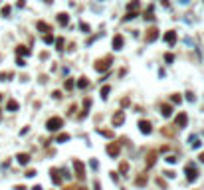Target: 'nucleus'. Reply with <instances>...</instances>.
I'll return each instance as SVG.
<instances>
[{
  "instance_id": "obj_36",
  "label": "nucleus",
  "mask_w": 204,
  "mask_h": 190,
  "mask_svg": "<svg viewBox=\"0 0 204 190\" xmlns=\"http://www.w3.org/2000/svg\"><path fill=\"white\" fill-rule=\"evenodd\" d=\"M198 158H200V160L204 162V153H200V157H198Z\"/></svg>"
},
{
  "instance_id": "obj_8",
  "label": "nucleus",
  "mask_w": 204,
  "mask_h": 190,
  "mask_svg": "<svg viewBox=\"0 0 204 190\" xmlns=\"http://www.w3.org/2000/svg\"><path fill=\"white\" fill-rule=\"evenodd\" d=\"M123 46H125L123 36H121V34H117V36L113 38V50H123Z\"/></svg>"
},
{
  "instance_id": "obj_12",
  "label": "nucleus",
  "mask_w": 204,
  "mask_h": 190,
  "mask_svg": "<svg viewBox=\"0 0 204 190\" xmlns=\"http://www.w3.org/2000/svg\"><path fill=\"white\" fill-rule=\"evenodd\" d=\"M160 113H163V117H170V115H172V105L163 103V105H160Z\"/></svg>"
},
{
  "instance_id": "obj_41",
  "label": "nucleus",
  "mask_w": 204,
  "mask_h": 190,
  "mask_svg": "<svg viewBox=\"0 0 204 190\" xmlns=\"http://www.w3.org/2000/svg\"><path fill=\"white\" fill-rule=\"evenodd\" d=\"M0 101H2V95H0Z\"/></svg>"
},
{
  "instance_id": "obj_19",
  "label": "nucleus",
  "mask_w": 204,
  "mask_h": 190,
  "mask_svg": "<svg viewBox=\"0 0 204 190\" xmlns=\"http://www.w3.org/2000/svg\"><path fill=\"white\" fill-rule=\"evenodd\" d=\"M6 109H8V111H18V101L10 99V101H8V105H6Z\"/></svg>"
},
{
  "instance_id": "obj_24",
  "label": "nucleus",
  "mask_w": 204,
  "mask_h": 190,
  "mask_svg": "<svg viewBox=\"0 0 204 190\" xmlns=\"http://www.w3.org/2000/svg\"><path fill=\"white\" fill-rule=\"evenodd\" d=\"M145 18H147V20H153V4L147 8V12H145Z\"/></svg>"
},
{
  "instance_id": "obj_29",
  "label": "nucleus",
  "mask_w": 204,
  "mask_h": 190,
  "mask_svg": "<svg viewBox=\"0 0 204 190\" xmlns=\"http://www.w3.org/2000/svg\"><path fill=\"white\" fill-rule=\"evenodd\" d=\"M73 85H75L73 79H68V81H66V89H73Z\"/></svg>"
},
{
  "instance_id": "obj_10",
  "label": "nucleus",
  "mask_w": 204,
  "mask_h": 190,
  "mask_svg": "<svg viewBox=\"0 0 204 190\" xmlns=\"http://www.w3.org/2000/svg\"><path fill=\"white\" fill-rule=\"evenodd\" d=\"M165 42H167L169 46H174V44H176V32H172V30L167 32V34H165Z\"/></svg>"
},
{
  "instance_id": "obj_31",
  "label": "nucleus",
  "mask_w": 204,
  "mask_h": 190,
  "mask_svg": "<svg viewBox=\"0 0 204 190\" xmlns=\"http://www.w3.org/2000/svg\"><path fill=\"white\" fill-rule=\"evenodd\" d=\"M99 133L105 135V137H113V131H105V129H99Z\"/></svg>"
},
{
  "instance_id": "obj_1",
  "label": "nucleus",
  "mask_w": 204,
  "mask_h": 190,
  "mask_svg": "<svg viewBox=\"0 0 204 190\" xmlns=\"http://www.w3.org/2000/svg\"><path fill=\"white\" fill-rule=\"evenodd\" d=\"M111 64H113V57L107 56V57H101V59H97L93 67H95L97 71H105V69H109V67H111Z\"/></svg>"
},
{
  "instance_id": "obj_30",
  "label": "nucleus",
  "mask_w": 204,
  "mask_h": 190,
  "mask_svg": "<svg viewBox=\"0 0 204 190\" xmlns=\"http://www.w3.org/2000/svg\"><path fill=\"white\" fill-rule=\"evenodd\" d=\"M170 99H172V103H180V101H182V97L178 95V93H174V95H172Z\"/></svg>"
},
{
  "instance_id": "obj_26",
  "label": "nucleus",
  "mask_w": 204,
  "mask_h": 190,
  "mask_svg": "<svg viewBox=\"0 0 204 190\" xmlns=\"http://www.w3.org/2000/svg\"><path fill=\"white\" fill-rule=\"evenodd\" d=\"M68 139H69V135H66V133L57 135V143H64V141H68Z\"/></svg>"
},
{
  "instance_id": "obj_9",
  "label": "nucleus",
  "mask_w": 204,
  "mask_h": 190,
  "mask_svg": "<svg viewBox=\"0 0 204 190\" xmlns=\"http://www.w3.org/2000/svg\"><path fill=\"white\" fill-rule=\"evenodd\" d=\"M139 129H141V133L149 135L151 131H153V125L149 123V121H145V119H143V121H139Z\"/></svg>"
},
{
  "instance_id": "obj_35",
  "label": "nucleus",
  "mask_w": 204,
  "mask_h": 190,
  "mask_svg": "<svg viewBox=\"0 0 204 190\" xmlns=\"http://www.w3.org/2000/svg\"><path fill=\"white\" fill-rule=\"evenodd\" d=\"M6 77H12V73H0V81H4Z\"/></svg>"
},
{
  "instance_id": "obj_18",
  "label": "nucleus",
  "mask_w": 204,
  "mask_h": 190,
  "mask_svg": "<svg viewBox=\"0 0 204 190\" xmlns=\"http://www.w3.org/2000/svg\"><path fill=\"white\" fill-rule=\"evenodd\" d=\"M18 56H30V48H26V46H18Z\"/></svg>"
},
{
  "instance_id": "obj_2",
  "label": "nucleus",
  "mask_w": 204,
  "mask_h": 190,
  "mask_svg": "<svg viewBox=\"0 0 204 190\" xmlns=\"http://www.w3.org/2000/svg\"><path fill=\"white\" fill-rule=\"evenodd\" d=\"M46 127H48V131H59L64 127V119L62 117H52V119H48Z\"/></svg>"
},
{
  "instance_id": "obj_40",
  "label": "nucleus",
  "mask_w": 204,
  "mask_h": 190,
  "mask_svg": "<svg viewBox=\"0 0 204 190\" xmlns=\"http://www.w3.org/2000/svg\"><path fill=\"white\" fill-rule=\"evenodd\" d=\"M80 190H87V188H80Z\"/></svg>"
},
{
  "instance_id": "obj_3",
  "label": "nucleus",
  "mask_w": 204,
  "mask_h": 190,
  "mask_svg": "<svg viewBox=\"0 0 204 190\" xmlns=\"http://www.w3.org/2000/svg\"><path fill=\"white\" fill-rule=\"evenodd\" d=\"M73 170H75V176H77L80 180L85 178V168H83V162H81V160H77V158L73 160Z\"/></svg>"
},
{
  "instance_id": "obj_23",
  "label": "nucleus",
  "mask_w": 204,
  "mask_h": 190,
  "mask_svg": "<svg viewBox=\"0 0 204 190\" xmlns=\"http://www.w3.org/2000/svg\"><path fill=\"white\" fill-rule=\"evenodd\" d=\"M109 91H111V89H109V85H103V87H101V97H103V99H107Z\"/></svg>"
},
{
  "instance_id": "obj_11",
  "label": "nucleus",
  "mask_w": 204,
  "mask_h": 190,
  "mask_svg": "<svg viewBox=\"0 0 204 190\" xmlns=\"http://www.w3.org/2000/svg\"><path fill=\"white\" fill-rule=\"evenodd\" d=\"M123 121H125L123 111H117V113L113 115V127H119V125H123Z\"/></svg>"
},
{
  "instance_id": "obj_13",
  "label": "nucleus",
  "mask_w": 204,
  "mask_h": 190,
  "mask_svg": "<svg viewBox=\"0 0 204 190\" xmlns=\"http://www.w3.org/2000/svg\"><path fill=\"white\" fill-rule=\"evenodd\" d=\"M57 22L62 24V26H66V24L69 22V16H68V12H59V14H57Z\"/></svg>"
},
{
  "instance_id": "obj_16",
  "label": "nucleus",
  "mask_w": 204,
  "mask_h": 190,
  "mask_svg": "<svg viewBox=\"0 0 204 190\" xmlns=\"http://www.w3.org/2000/svg\"><path fill=\"white\" fill-rule=\"evenodd\" d=\"M139 6H141V2H139V0H131V2L127 4V12H135Z\"/></svg>"
},
{
  "instance_id": "obj_39",
  "label": "nucleus",
  "mask_w": 204,
  "mask_h": 190,
  "mask_svg": "<svg viewBox=\"0 0 204 190\" xmlns=\"http://www.w3.org/2000/svg\"><path fill=\"white\" fill-rule=\"evenodd\" d=\"M46 2H48V4H50V2H54V0H46Z\"/></svg>"
},
{
  "instance_id": "obj_28",
  "label": "nucleus",
  "mask_w": 204,
  "mask_h": 190,
  "mask_svg": "<svg viewBox=\"0 0 204 190\" xmlns=\"http://www.w3.org/2000/svg\"><path fill=\"white\" fill-rule=\"evenodd\" d=\"M44 42H46V44H52V42H54V36H52V34H46V36H44Z\"/></svg>"
},
{
  "instance_id": "obj_7",
  "label": "nucleus",
  "mask_w": 204,
  "mask_h": 190,
  "mask_svg": "<svg viewBox=\"0 0 204 190\" xmlns=\"http://www.w3.org/2000/svg\"><path fill=\"white\" fill-rule=\"evenodd\" d=\"M157 38H159V30H157V28H149V30H147V36H145V40L151 44V42H155Z\"/></svg>"
},
{
  "instance_id": "obj_15",
  "label": "nucleus",
  "mask_w": 204,
  "mask_h": 190,
  "mask_svg": "<svg viewBox=\"0 0 204 190\" xmlns=\"http://www.w3.org/2000/svg\"><path fill=\"white\" fill-rule=\"evenodd\" d=\"M50 174H52V182H54V184H59V182H62V176L57 174V168H52Z\"/></svg>"
},
{
  "instance_id": "obj_4",
  "label": "nucleus",
  "mask_w": 204,
  "mask_h": 190,
  "mask_svg": "<svg viewBox=\"0 0 204 190\" xmlns=\"http://www.w3.org/2000/svg\"><path fill=\"white\" fill-rule=\"evenodd\" d=\"M184 172H186V178H188V182H194V180H196V176H198V172H196L194 164H186V167H184Z\"/></svg>"
},
{
  "instance_id": "obj_5",
  "label": "nucleus",
  "mask_w": 204,
  "mask_h": 190,
  "mask_svg": "<svg viewBox=\"0 0 204 190\" xmlns=\"http://www.w3.org/2000/svg\"><path fill=\"white\" fill-rule=\"evenodd\" d=\"M186 123H188V117H186V113H178V115L174 117V125H176L178 129L186 127Z\"/></svg>"
},
{
  "instance_id": "obj_33",
  "label": "nucleus",
  "mask_w": 204,
  "mask_h": 190,
  "mask_svg": "<svg viewBox=\"0 0 204 190\" xmlns=\"http://www.w3.org/2000/svg\"><path fill=\"white\" fill-rule=\"evenodd\" d=\"M165 59L170 64V61H174V56H172V54H167V56H165Z\"/></svg>"
},
{
  "instance_id": "obj_17",
  "label": "nucleus",
  "mask_w": 204,
  "mask_h": 190,
  "mask_svg": "<svg viewBox=\"0 0 204 190\" xmlns=\"http://www.w3.org/2000/svg\"><path fill=\"white\" fill-rule=\"evenodd\" d=\"M16 158H18V162H20V164H28V162H30V155H26V153H20Z\"/></svg>"
},
{
  "instance_id": "obj_22",
  "label": "nucleus",
  "mask_w": 204,
  "mask_h": 190,
  "mask_svg": "<svg viewBox=\"0 0 204 190\" xmlns=\"http://www.w3.org/2000/svg\"><path fill=\"white\" fill-rule=\"evenodd\" d=\"M135 184L137 186H145V184H147V176H139V178L135 180Z\"/></svg>"
},
{
  "instance_id": "obj_14",
  "label": "nucleus",
  "mask_w": 204,
  "mask_h": 190,
  "mask_svg": "<svg viewBox=\"0 0 204 190\" xmlns=\"http://www.w3.org/2000/svg\"><path fill=\"white\" fill-rule=\"evenodd\" d=\"M36 26H38V30H40V32H44V34H50V30H52V28H50V24L42 22V20H40V22L36 24Z\"/></svg>"
},
{
  "instance_id": "obj_38",
  "label": "nucleus",
  "mask_w": 204,
  "mask_h": 190,
  "mask_svg": "<svg viewBox=\"0 0 204 190\" xmlns=\"http://www.w3.org/2000/svg\"><path fill=\"white\" fill-rule=\"evenodd\" d=\"M34 190H42V188H40V186H34Z\"/></svg>"
},
{
  "instance_id": "obj_21",
  "label": "nucleus",
  "mask_w": 204,
  "mask_h": 190,
  "mask_svg": "<svg viewBox=\"0 0 204 190\" xmlns=\"http://www.w3.org/2000/svg\"><path fill=\"white\" fill-rule=\"evenodd\" d=\"M87 85H89V81H87V77H80V81H77V87H80V89H85Z\"/></svg>"
},
{
  "instance_id": "obj_27",
  "label": "nucleus",
  "mask_w": 204,
  "mask_h": 190,
  "mask_svg": "<svg viewBox=\"0 0 204 190\" xmlns=\"http://www.w3.org/2000/svg\"><path fill=\"white\" fill-rule=\"evenodd\" d=\"M64 44H66V42H64V38H57V40H56V48H57V50H62V48H64Z\"/></svg>"
},
{
  "instance_id": "obj_25",
  "label": "nucleus",
  "mask_w": 204,
  "mask_h": 190,
  "mask_svg": "<svg viewBox=\"0 0 204 190\" xmlns=\"http://www.w3.org/2000/svg\"><path fill=\"white\" fill-rule=\"evenodd\" d=\"M119 170H121V172H127V170H129V162H121V164H119Z\"/></svg>"
},
{
  "instance_id": "obj_37",
  "label": "nucleus",
  "mask_w": 204,
  "mask_h": 190,
  "mask_svg": "<svg viewBox=\"0 0 204 190\" xmlns=\"http://www.w3.org/2000/svg\"><path fill=\"white\" fill-rule=\"evenodd\" d=\"M16 190H26V188H24V186H16Z\"/></svg>"
},
{
  "instance_id": "obj_34",
  "label": "nucleus",
  "mask_w": 204,
  "mask_h": 190,
  "mask_svg": "<svg viewBox=\"0 0 204 190\" xmlns=\"http://www.w3.org/2000/svg\"><path fill=\"white\" fill-rule=\"evenodd\" d=\"M2 14L8 16V14H10V6H4V8H2Z\"/></svg>"
},
{
  "instance_id": "obj_20",
  "label": "nucleus",
  "mask_w": 204,
  "mask_h": 190,
  "mask_svg": "<svg viewBox=\"0 0 204 190\" xmlns=\"http://www.w3.org/2000/svg\"><path fill=\"white\" fill-rule=\"evenodd\" d=\"M155 160H157V153H155V151H151V153H149V160H147V167H153V162H155Z\"/></svg>"
},
{
  "instance_id": "obj_32",
  "label": "nucleus",
  "mask_w": 204,
  "mask_h": 190,
  "mask_svg": "<svg viewBox=\"0 0 204 190\" xmlns=\"http://www.w3.org/2000/svg\"><path fill=\"white\" fill-rule=\"evenodd\" d=\"M165 160H167V162H176V157H174V155H169Z\"/></svg>"
},
{
  "instance_id": "obj_6",
  "label": "nucleus",
  "mask_w": 204,
  "mask_h": 190,
  "mask_svg": "<svg viewBox=\"0 0 204 190\" xmlns=\"http://www.w3.org/2000/svg\"><path fill=\"white\" fill-rule=\"evenodd\" d=\"M119 151H121V143H109L107 145V155L109 157H117Z\"/></svg>"
}]
</instances>
